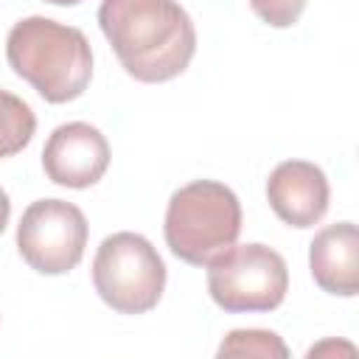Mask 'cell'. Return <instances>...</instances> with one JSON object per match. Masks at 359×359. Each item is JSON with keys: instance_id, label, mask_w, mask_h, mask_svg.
Masks as SVG:
<instances>
[{"instance_id": "277c9868", "label": "cell", "mask_w": 359, "mask_h": 359, "mask_svg": "<svg viewBox=\"0 0 359 359\" xmlns=\"http://www.w3.org/2000/svg\"><path fill=\"white\" fill-rule=\"evenodd\" d=\"M93 286L118 314L151 311L165 289V264L151 241L140 233L107 236L93 258Z\"/></svg>"}, {"instance_id": "5bb4252c", "label": "cell", "mask_w": 359, "mask_h": 359, "mask_svg": "<svg viewBox=\"0 0 359 359\" xmlns=\"http://www.w3.org/2000/svg\"><path fill=\"white\" fill-rule=\"evenodd\" d=\"M8 219H11V202H8V194L0 188V233L6 230Z\"/></svg>"}, {"instance_id": "9c48e42d", "label": "cell", "mask_w": 359, "mask_h": 359, "mask_svg": "<svg viewBox=\"0 0 359 359\" xmlns=\"http://www.w3.org/2000/svg\"><path fill=\"white\" fill-rule=\"evenodd\" d=\"M309 269L314 283L337 297L359 292V230L353 222L323 227L309 244Z\"/></svg>"}, {"instance_id": "4fadbf2b", "label": "cell", "mask_w": 359, "mask_h": 359, "mask_svg": "<svg viewBox=\"0 0 359 359\" xmlns=\"http://www.w3.org/2000/svg\"><path fill=\"white\" fill-rule=\"evenodd\" d=\"M348 353V356H353L356 353V348L351 345V342H337V339H325V342H320V345H314V348H309V353L306 356H331V353Z\"/></svg>"}, {"instance_id": "7a4b0ae2", "label": "cell", "mask_w": 359, "mask_h": 359, "mask_svg": "<svg viewBox=\"0 0 359 359\" xmlns=\"http://www.w3.org/2000/svg\"><path fill=\"white\" fill-rule=\"evenodd\" d=\"M11 70L28 81L48 104L76 101L93 79V50L87 36L50 17H25L6 36Z\"/></svg>"}, {"instance_id": "8fae6325", "label": "cell", "mask_w": 359, "mask_h": 359, "mask_svg": "<svg viewBox=\"0 0 359 359\" xmlns=\"http://www.w3.org/2000/svg\"><path fill=\"white\" fill-rule=\"evenodd\" d=\"M216 356H258V359H286L289 356V348L286 342L275 334V331H266V328H236L230 331Z\"/></svg>"}, {"instance_id": "ba28073f", "label": "cell", "mask_w": 359, "mask_h": 359, "mask_svg": "<svg viewBox=\"0 0 359 359\" xmlns=\"http://www.w3.org/2000/svg\"><path fill=\"white\" fill-rule=\"evenodd\" d=\"M266 199L283 224L297 230L314 227L328 210V177L309 160H286L266 180Z\"/></svg>"}, {"instance_id": "7c38bea8", "label": "cell", "mask_w": 359, "mask_h": 359, "mask_svg": "<svg viewBox=\"0 0 359 359\" xmlns=\"http://www.w3.org/2000/svg\"><path fill=\"white\" fill-rule=\"evenodd\" d=\"M306 3L309 0H250V8L272 28H292L306 11Z\"/></svg>"}, {"instance_id": "8992f818", "label": "cell", "mask_w": 359, "mask_h": 359, "mask_svg": "<svg viewBox=\"0 0 359 359\" xmlns=\"http://www.w3.org/2000/svg\"><path fill=\"white\" fill-rule=\"evenodd\" d=\"M87 219L65 199H36L17 224V250L39 275H65L79 266L87 247Z\"/></svg>"}, {"instance_id": "9a60e30c", "label": "cell", "mask_w": 359, "mask_h": 359, "mask_svg": "<svg viewBox=\"0 0 359 359\" xmlns=\"http://www.w3.org/2000/svg\"><path fill=\"white\" fill-rule=\"evenodd\" d=\"M45 3H53V6H76L81 0H45Z\"/></svg>"}, {"instance_id": "52a82bcc", "label": "cell", "mask_w": 359, "mask_h": 359, "mask_svg": "<svg viewBox=\"0 0 359 359\" xmlns=\"http://www.w3.org/2000/svg\"><path fill=\"white\" fill-rule=\"evenodd\" d=\"M109 165V143L101 129L70 121L50 132L42 149V168L50 182L62 188H90L95 185Z\"/></svg>"}, {"instance_id": "5b68a950", "label": "cell", "mask_w": 359, "mask_h": 359, "mask_svg": "<svg viewBox=\"0 0 359 359\" xmlns=\"http://www.w3.org/2000/svg\"><path fill=\"white\" fill-rule=\"evenodd\" d=\"M208 292L227 314L272 311L289 292V269L283 255L266 244H233L208 264Z\"/></svg>"}, {"instance_id": "30bf717a", "label": "cell", "mask_w": 359, "mask_h": 359, "mask_svg": "<svg viewBox=\"0 0 359 359\" xmlns=\"http://www.w3.org/2000/svg\"><path fill=\"white\" fill-rule=\"evenodd\" d=\"M36 132L34 109L14 93L0 90V160L20 154Z\"/></svg>"}, {"instance_id": "6da1fadb", "label": "cell", "mask_w": 359, "mask_h": 359, "mask_svg": "<svg viewBox=\"0 0 359 359\" xmlns=\"http://www.w3.org/2000/svg\"><path fill=\"white\" fill-rule=\"evenodd\" d=\"M98 25L121 67L143 84L177 79L196 53V28L177 0H101Z\"/></svg>"}, {"instance_id": "3957f363", "label": "cell", "mask_w": 359, "mask_h": 359, "mask_svg": "<svg viewBox=\"0 0 359 359\" xmlns=\"http://www.w3.org/2000/svg\"><path fill=\"white\" fill-rule=\"evenodd\" d=\"M163 233L180 261L208 266L238 241L241 202L224 182L194 180L171 194Z\"/></svg>"}]
</instances>
